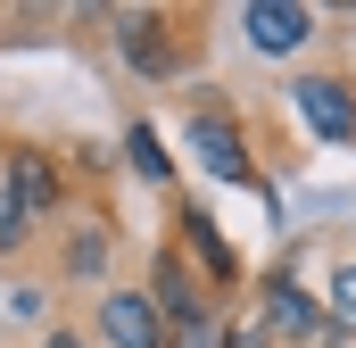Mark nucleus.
I'll list each match as a JSON object with an SVG mask.
<instances>
[{
    "label": "nucleus",
    "instance_id": "1",
    "mask_svg": "<svg viewBox=\"0 0 356 348\" xmlns=\"http://www.w3.org/2000/svg\"><path fill=\"white\" fill-rule=\"evenodd\" d=\"M108 42H116L124 75L191 91L199 58H207V8H108Z\"/></svg>",
    "mask_w": 356,
    "mask_h": 348
},
{
    "label": "nucleus",
    "instance_id": "2",
    "mask_svg": "<svg viewBox=\"0 0 356 348\" xmlns=\"http://www.w3.org/2000/svg\"><path fill=\"white\" fill-rule=\"evenodd\" d=\"M182 150H191V166H207L216 182L266 191V166H257L249 125H241V108H232L224 84H191V91H182Z\"/></svg>",
    "mask_w": 356,
    "mask_h": 348
},
{
    "label": "nucleus",
    "instance_id": "3",
    "mask_svg": "<svg viewBox=\"0 0 356 348\" xmlns=\"http://www.w3.org/2000/svg\"><path fill=\"white\" fill-rule=\"evenodd\" d=\"M0 182L33 232H58L75 216V174L58 158V141H42V133H0Z\"/></svg>",
    "mask_w": 356,
    "mask_h": 348
},
{
    "label": "nucleus",
    "instance_id": "4",
    "mask_svg": "<svg viewBox=\"0 0 356 348\" xmlns=\"http://www.w3.org/2000/svg\"><path fill=\"white\" fill-rule=\"evenodd\" d=\"M257 340L266 348H332V324H323V290L298 282V265H273L257 274V307H249Z\"/></svg>",
    "mask_w": 356,
    "mask_h": 348
},
{
    "label": "nucleus",
    "instance_id": "5",
    "mask_svg": "<svg viewBox=\"0 0 356 348\" xmlns=\"http://www.w3.org/2000/svg\"><path fill=\"white\" fill-rule=\"evenodd\" d=\"M290 108H298L307 141H356V75H348V58L332 50L323 67H298Z\"/></svg>",
    "mask_w": 356,
    "mask_h": 348
},
{
    "label": "nucleus",
    "instance_id": "6",
    "mask_svg": "<svg viewBox=\"0 0 356 348\" xmlns=\"http://www.w3.org/2000/svg\"><path fill=\"white\" fill-rule=\"evenodd\" d=\"M116 249H124L116 207H108V199H75V216L58 224V249H50V265H58V282H108Z\"/></svg>",
    "mask_w": 356,
    "mask_h": 348
},
{
    "label": "nucleus",
    "instance_id": "7",
    "mask_svg": "<svg viewBox=\"0 0 356 348\" xmlns=\"http://www.w3.org/2000/svg\"><path fill=\"white\" fill-rule=\"evenodd\" d=\"M141 290H149V307L166 315V332H175V340H199V332H207V315H216V290L191 274V258H182L175 241L149 258V282H141Z\"/></svg>",
    "mask_w": 356,
    "mask_h": 348
},
{
    "label": "nucleus",
    "instance_id": "8",
    "mask_svg": "<svg viewBox=\"0 0 356 348\" xmlns=\"http://www.w3.org/2000/svg\"><path fill=\"white\" fill-rule=\"evenodd\" d=\"M175 249L191 258V274L216 290V299H241V282H249V265H241V249L224 241V224L207 216V207H191V199H175Z\"/></svg>",
    "mask_w": 356,
    "mask_h": 348
},
{
    "label": "nucleus",
    "instance_id": "9",
    "mask_svg": "<svg viewBox=\"0 0 356 348\" xmlns=\"http://www.w3.org/2000/svg\"><path fill=\"white\" fill-rule=\"evenodd\" d=\"M91 340L99 348H175V332H166V315L149 307L141 282H108L91 299Z\"/></svg>",
    "mask_w": 356,
    "mask_h": 348
},
{
    "label": "nucleus",
    "instance_id": "10",
    "mask_svg": "<svg viewBox=\"0 0 356 348\" xmlns=\"http://www.w3.org/2000/svg\"><path fill=\"white\" fill-rule=\"evenodd\" d=\"M315 33H323V17H315L307 0H249V8H241V42H249L257 58H307Z\"/></svg>",
    "mask_w": 356,
    "mask_h": 348
},
{
    "label": "nucleus",
    "instance_id": "11",
    "mask_svg": "<svg viewBox=\"0 0 356 348\" xmlns=\"http://www.w3.org/2000/svg\"><path fill=\"white\" fill-rule=\"evenodd\" d=\"M323 324H332V348H356V249L323 265Z\"/></svg>",
    "mask_w": 356,
    "mask_h": 348
},
{
    "label": "nucleus",
    "instance_id": "12",
    "mask_svg": "<svg viewBox=\"0 0 356 348\" xmlns=\"http://www.w3.org/2000/svg\"><path fill=\"white\" fill-rule=\"evenodd\" d=\"M124 158H133L141 182H158V191L175 182V158H166V141H158V125H149V116H133V125H124Z\"/></svg>",
    "mask_w": 356,
    "mask_h": 348
},
{
    "label": "nucleus",
    "instance_id": "13",
    "mask_svg": "<svg viewBox=\"0 0 356 348\" xmlns=\"http://www.w3.org/2000/svg\"><path fill=\"white\" fill-rule=\"evenodd\" d=\"M33 348H99V340H91V324H50Z\"/></svg>",
    "mask_w": 356,
    "mask_h": 348
}]
</instances>
